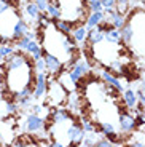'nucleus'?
I'll use <instances>...</instances> for the list:
<instances>
[{
    "label": "nucleus",
    "instance_id": "1",
    "mask_svg": "<svg viewBox=\"0 0 145 147\" xmlns=\"http://www.w3.org/2000/svg\"><path fill=\"white\" fill-rule=\"evenodd\" d=\"M46 102L53 107L62 106L65 102V98H67V91L64 90L61 83L58 82V78H51L48 80V86H46Z\"/></svg>",
    "mask_w": 145,
    "mask_h": 147
},
{
    "label": "nucleus",
    "instance_id": "2",
    "mask_svg": "<svg viewBox=\"0 0 145 147\" xmlns=\"http://www.w3.org/2000/svg\"><path fill=\"white\" fill-rule=\"evenodd\" d=\"M19 18L21 16L16 13V8H10V10L0 13V35L3 37L5 40H11L13 27H15Z\"/></svg>",
    "mask_w": 145,
    "mask_h": 147
},
{
    "label": "nucleus",
    "instance_id": "3",
    "mask_svg": "<svg viewBox=\"0 0 145 147\" xmlns=\"http://www.w3.org/2000/svg\"><path fill=\"white\" fill-rule=\"evenodd\" d=\"M64 136L67 138L65 139V146H81V141L85 138V129L81 126V123L77 120L75 117L70 120V123L65 128Z\"/></svg>",
    "mask_w": 145,
    "mask_h": 147
},
{
    "label": "nucleus",
    "instance_id": "4",
    "mask_svg": "<svg viewBox=\"0 0 145 147\" xmlns=\"http://www.w3.org/2000/svg\"><path fill=\"white\" fill-rule=\"evenodd\" d=\"M64 104H67L65 109L70 112V115H73V117H80L81 110H83V93H81L80 90L69 91Z\"/></svg>",
    "mask_w": 145,
    "mask_h": 147
},
{
    "label": "nucleus",
    "instance_id": "5",
    "mask_svg": "<svg viewBox=\"0 0 145 147\" xmlns=\"http://www.w3.org/2000/svg\"><path fill=\"white\" fill-rule=\"evenodd\" d=\"M118 128H120V133H124V134H131L137 126H136V118L134 115L128 112V110H123L118 115Z\"/></svg>",
    "mask_w": 145,
    "mask_h": 147
},
{
    "label": "nucleus",
    "instance_id": "6",
    "mask_svg": "<svg viewBox=\"0 0 145 147\" xmlns=\"http://www.w3.org/2000/svg\"><path fill=\"white\" fill-rule=\"evenodd\" d=\"M46 86H48L46 72H35V83H34V91H32L34 99H42L46 94Z\"/></svg>",
    "mask_w": 145,
    "mask_h": 147
},
{
    "label": "nucleus",
    "instance_id": "7",
    "mask_svg": "<svg viewBox=\"0 0 145 147\" xmlns=\"http://www.w3.org/2000/svg\"><path fill=\"white\" fill-rule=\"evenodd\" d=\"M45 118H42L38 114H32L30 112L24 120V126H26V131L27 133H40L43 131L45 128Z\"/></svg>",
    "mask_w": 145,
    "mask_h": 147
},
{
    "label": "nucleus",
    "instance_id": "8",
    "mask_svg": "<svg viewBox=\"0 0 145 147\" xmlns=\"http://www.w3.org/2000/svg\"><path fill=\"white\" fill-rule=\"evenodd\" d=\"M99 77L102 78V82H104V83L112 85L113 88H116L120 93H123L124 90H126V88H124V85H121V80H120V78L116 77L115 74L110 72L107 67H101V69H99Z\"/></svg>",
    "mask_w": 145,
    "mask_h": 147
},
{
    "label": "nucleus",
    "instance_id": "9",
    "mask_svg": "<svg viewBox=\"0 0 145 147\" xmlns=\"http://www.w3.org/2000/svg\"><path fill=\"white\" fill-rule=\"evenodd\" d=\"M43 61H45V66H46V72L54 75V77L64 69V63L59 58L50 55V53H43Z\"/></svg>",
    "mask_w": 145,
    "mask_h": 147
},
{
    "label": "nucleus",
    "instance_id": "10",
    "mask_svg": "<svg viewBox=\"0 0 145 147\" xmlns=\"http://www.w3.org/2000/svg\"><path fill=\"white\" fill-rule=\"evenodd\" d=\"M72 37V40L75 42V45H85L88 43V27L85 26L83 22H78V24H73L72 30L69 34Z\"/></svg>",
    "mask_w": 145,
    "mask_h": 147
},
{
    "label": "nucleus",
    "instance_id": "11",
    "mask_svg": "<svg viewBox=\"0 0 145 147\" xmlns=\"http://www.w3.org/2000/svg\"><path fill=\"white\" fill-rule=\"evenodd\" d=\"M24 53L29 55L32 61H35V59H40L45 51H43V48H42V43H38L37 40H30L29 43H27V47H26Z\"/></svg>",
    "mask_w": 145,
    "mask_h": 147
},
{
    "label": "nucleus",
    "instance_id": "12",
    "mask_svg": "<svg viewBox=\"0 0 145 147\" xmlns=\"http://www.w3.org/2000/svg\"><path fill=\"white\" fill-rule=\"evenodd\" d=\"M104 18H105L104 11H89V15H86L83 24L88 27V29H93V27H96L97 24L104 22Z\"/></svg>",
    "mask_w": 145,
    "mask_h": 147
},
{
    "label": "nucleus",
    "instance_id": "13",
    "mask_svg": "<svg viewBox=\"0 0 145 147\" xmlns=\"http://www.w3.org/2000/svg\"><path fill=\"white\" fill-rule=\"evenodd\" d=\"M24 15H26V18H27V21H29L30 24H32V22H37V19L40 16V10H38V7L35 5V2H32V0L26 2Z\"/></svg>",
    "mask_w": 145,
    "mask_h": 147
},
{
    "label": "nucleus",
    "instance_id": "14",
    "mask_svg": "<svg viewBox=\"0 0 145 147\" xmlns=\"http://www.w3.org/2000/svg\"><path fill=\"white\" fill-rule=\"evenodd\" d=\"M123 102H124V106H126L129 110H132L139 104L137 91H134V90H124L123 91Z\"/></svg>",
    "mask_w": 145,
    "mask_h": 147
},
{
    "label": "nucleus",
    "instance_id": "15",
    "mask_svg": "<svg viewBox=\"0 0 145 147\" xmlns=\"http://www.w3.org/2000/svg\"><path fill=\"white\" fill-rule=\"evenodd\" d=\"M29 30V24L26 22V19L19 18L18 22L15 24V27H13V35H11V42L16 40V38H19V37L26 35V32Z\"/></svg>",
    "mask_w": 145,
    "mask_h": 147
},
{
    "label": "nucleus",
    "instance_id": "16",
    "mask_svg": "<svg viewBox=\"0 0 145 147\" xmlns=\"http://www.w3.org/2000/svg\"><path fill=\"white\" fill-rule=\"evenodd\" d=\"M45 13H46L48 18L53 19V21L58 19V18H61V8H59V2H58V0H50Z\"/></svg>",
    "mask_w": 145,
    "mask_h": 147
},
{
    "label": "nucleus",
    "instance_id": "17",
    "mask_svg": "<svg viewBox=\"0 0 145 147\" xmlns=\"http://www.w3.org/2000/svg\"><path fill=\"white\" fill-rule=\"evenodd\" d=\"M104 40L105 42H110V43H116V45H121V37H120V29H115V27H109L104 34Z\"/></svg>",
    "mask_w": 145,
    "mask_h": 147
},
{
    "label": "nucleus",
    "instance_id": "18",
    "mask_svg": "<svg viewBox=\"0 0 145 147\" xmlns=\"http://www.w3.org/2000/svg\"><path fill=\"white\" fill-rule=\"evenodd\" d=\"M120 37H121L123 43H131L132 42V38H134V29L131 26V22L126 21V24L120 29Z\"/></svg>",
    "mask_w": 145,
    "mask_h": 147
},
{
    "label": "nucleus",
    "instance_id": "19",
    "mask_svg": "<svg viewBox=\"0 0 145 147\" xmlns=\"http://www.w3.org/2000/svg\"><path fill=\"white\" fill-rule=\"evenodd\" d=\"M53 24H54V27L59 30V32L65 34V35H69L70 30H72V27H73L72 22H70V21H65V19H62V18L54 19V21H53Z\"/></svg>",
    "mask_w": 145,
    "mask_h": 147
},
{
    "label": "nucleus",
    "instance_id": "20",
    "mask_svg": "<svg viewBox=\"0 0 145 147\" xmlns=\"http://www.w3.org/2000/svg\"><path fill=\"white\" fill-rule=\"evenodd\" d=\"M99 131H91V133H85V138L81 141V146L85 147H94L96 146V141L99 139L101 136H97Z\"/></svg>",
    "mask_w": 145,
    "mask_h": 147
},
{
    "label": "nucleus",
    "instance_id": "21",
    "mask_svg": "<svg viewBox=\"0 0 145 147\" xmlns=\"http://www.w3.org/2000/svg\"><path fill=\"white\" fill-rule=\"evenodd\" d=\"M81 126H83L85 133H91V131H99L97 129V125H96L93 120H88V118H81Z\"/></svg>",
    "mask_w": 145,
    "mask_h": 147
},
{
    "label": "nucleus",
    "instance_id": "22",
    "mask_svg": "<svg viewBox=\"0 0 145 147\" xmlns=\"http://www.w3.org/2000/svg\"><path fill=\"white\" fill-rule=\"evenodd\" d=\"M86 8H88V11H104L101 0H89L86 3Z\"/></svg>",
    "mask_w": 145,
    "mask_h": 147
},
{
    "label": "nucleus",
    "instance_id": "23",
    "mask_svg": "<svg viewBox=\"0 0 145 147\" xmlns=\"http://www.w3.org/2000/svg\"><path fill=\"white\" fill-rule=\"evenodd\" d=\"M34 63V72H46V66H45V61H43V56L40 59H35L32 61Z\"/></svg>",
    "mask_w": 145,
    "mask_h": 147
},
{
    "label": "nucleus",
    "instance_id": "24",
    "mask_svg": "<svg viewBox=\"0 0 145 147\" xmlns=\"http://www.w3.org/2000/svg\"><path fill=\"white\" fill-rule=\"evenodd\" d=\"M109 146H115V144H113L112 141L109 139V138L101 136V139L96 141V146H94V147H109Z\"/></svg>",
    "mask_w": 145,
    "mask_h": 147
},
{
    "label": "nucleus",
    "instance_id": "25",
    "mask_svg": "<svg viewBox=\"0 0 145 147\" xmlns=\"http://www.w3.org/2000/svg\"><path fill=\"white\" fill-rule=\"evenodd\" d=\"M101 3H102V8L105 11H112V10H115L116 0H101Z\"/></svg>",
    "mask_w": 145,
    "mask_h": 147
},
{
    "label": "nucleus",
    "instance_id": "26",
    "mask_svg": "<svg viewBox=\"0 0 145 147\" xmlns=\"http://www.w3.org/2000/svg\"><path fill=\"white\" fill-rule=\"evenodd\" d=\"M34 2H35V5L38 7L40 13H45V11H46V7H48V2H50V0H34Z\"/></svg>",
    "mask_w": 145,
    "mask_h": 147
},
{
    "label": "nucleus",
    "instance_id": "27",
    "mask_svg": "<svg viewBox=\"0 0 145 147\" xmlns=\"http://www.w3.org/2000/svg\"><path fill=\"white\" fill-rule=\"evenodd\" d=\"M10 8H15L13 5H11L10 0H0V13H3V11L10 10Z\"/></svg>",
    "mask_w": 145,
    "mask_h": 147
},
{
    "label": "nucleus",
    "instance_id": "28",
    "mask_svg": "<svg viewBox=\"0 0 145 147\" xmlns=\"http://www.w3.org/2000/svg\"><path fill=\"white\" fill-rule=\"evenodd\" d=\"M131 146H136V147H144L145 142H142V141H132L131 142Z\"/></svg>",
    "mask_w": 145,
    "mask_h": 147
},
{
    "label": "nucleus",
    "instance_id": "29",
    "mask_svg": "<svg viewBox=\"0 0 145 147\" xmlns=\"http://www.w3.org/2000/svg\"><path fill=\"white\" fill-rule=\"evenodd\" d=\"M0 83H3V70L0 67Z\"/></svg>",
    "mask_w": 145,
    "mask_h": 147
},
{
    "label": "nucleus",
    "instance_id": "30",
    "mask_svg": "<svg viewBox=\"0 0 145 147\" xmlns=\"http://www.w3.org/2000/svg\"><path fill=\"white\" fill-rule=\"evenodd\" d=\"M3 59H5V58H3L2 55H0V66H2V63H3Z\"/></svg>",
    "mask_w": 145,
    "mask_h": 147
},
{
    "label": "nucleus",
    "instance_id": "31",
    "mask_svg": "<svg viewBox=\"0 0 145 147\" xmlns=\"http://www.w3.org/2000/svg\"><path fill=\"white\" fill-rule=\"evenodd\" d=\"M116 2H128L129 3V0H116Z\"/></svg>",
    "mask_w": 145,
    "mask_h": 147
},
{
    "label": "nucleus",
    "instance_id": "32",
    "mask_svg": "<svg viewBox=\"0 0 145 147\" xmlns=\"http://www.w3.org/2000/svg\"><path fill=\"white\" fill-rule=\"evenodd\" d=\"M0 101H2V98H0Z\"/></svg>",
    "mask_w": 145,
    "mask_h": 147
},
{
    "label": "nucleus",
    "instance_id": "33",
    "mask_svg": "<svg viewBox=\"0 0 145 147\" xmlns=\"http://www.w3.org/2000/svg\"><path fill=\"white\" fill-rule=\"evenodd\" d=\"M27 2H29V0H27Z\"/></svg>",
    "mask_w": 145,
    "mask_h": 147
}]
</instances>
